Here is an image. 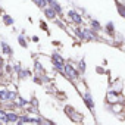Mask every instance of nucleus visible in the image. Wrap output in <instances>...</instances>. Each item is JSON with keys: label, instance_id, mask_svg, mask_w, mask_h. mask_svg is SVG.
Here are the masks:
<instances>
[{"label": "nucleus", "instance_id": "dca6fc26", "mask_svg": "<svg viewBox=\"0 0 125 125\" xmlns=\"http://www.w3.org/2000/svg\"><path fill=\"white\" fill-rule=\"evenodd\" d=\"M19 104H21V106H25V104H27V102H25L24 99H19Z\"/></svg>", "mask_w": 125, "mask_h": 125}, {"label": "nucleus", "instance_id": "2eb2a0df", "mask_svg": "<svg viewBox=\"0 0 125 125\" xmlns=\"http://www.w3.org/2000/svg\"><path fill=\"white\" fill-rule=\"evenodd\" d=\"M91 24H93V27H94V28H97V30L100 28V25H99V22H97V21H93Z\"/></svg>", "mask_w": 125, "mask_h": 125}, {"label": "nucleus", "instance_id": "39448f33", "mask_svg": "<svg viewBox=\"0 0 125 125\" xmlns=\"http://www.w3.org/2000/svg\"><path fill=\"white\" fill-rule=\"evenodd\" d=\"M18 119H19V116H18L16 113H8L6 122H18Z\"/></svg>", "mask_w": 125, "mask_h": 125}, {"label": "nucleus", "instance_id": "f03ea898", "mask_svg": "<svg viewBox=\"0 0 125 125\" xmlns=\"http://www.w3.org/2000/svg\"><path fill=\"white\" fill-rule=\"evenodd\" d=\"M63 69H65V72H66L68 77H71V78H75V77H77V72H75V69H74L71 65H65Z\"/></svg>", "mask_w": 125, "mask_h": 125}, {"label": "nucleus", "instance_id": "ddd939ff", "mask_svg": "<svg viewBox=\"0 0 125 125\" xmlns=\"http://www.w3.org/2000/svg\"><path fill=\"white\" fill-rule=\"evenodd\" d=\"M118 10H119V13H121L122 16H125V8H124V6L119 5V6H118Z\"/></svg>", "mask_w": 125, "mask_h": 125}, {"label": "nucleus", "instance_id": "423d86ee", "mask_svg": "<svg viewBox=\"0 0 125 125\" xmlns=\"http://www.w3.org/2000/svg\"><path fill=\"white\" fill-rule=\"evenodd\" d=\"M84 100H85L87 106H88L90 109H93V100H91V96H90L88 93H85V94H84Z\"/></svg>", "mask_w": 125, "mask_h": 125}, {"label": "nucleus", "instance_id": "f257e3e1", "mask_svg": "<svg viewBox=\"0 0 125 125\" xmlns=\"http://www.w3.org/2000/svg\"><path fill=\"white\" fill-rule=\"evenodd\" d=\"M53 65H54L57 69H62V68H63V59H62V56H59L57 53L53 54Z\"/></svg>", "mask_w": 125, "mask_h": 125}, {"label": "nucleus", "instance_id": "4468645a", "mask_svg": "<svg viewBox=\"0 0 125 125\" xmlns=\"http://www.w3.org/2000/svg\"><path fill=\"white\" fill-rule=\"evenodd\" d=\"M80 69H81V71H84V69H85V63H84V60H81V62H80Z\"/></svg>", "mask_w": 125, "mask_h": 125}, {"label": "nucleus", "instance_id": "9b49d317", "mask_svg": "<svg viewBox=\"0 0 125 125\" xmlns=\"http://www.w3.org/2000/svg\"><path fill=\"white\" fill-rule=\"evenodd\" d=\"M6 119H8V113L3 112V110H0V121H5L6 122Z\"/></svg>", "mask_w": 125, "mask_h": 125}, {"label": "nucleus", "instance_id": "1a4fd4ad", "mask_svg": "<svg viewBox=\"0 0 125 125\" xmlns=\"http://www.w3.org/2000/svg\"><path fill=\"white\" fill-rule=\"evenodd\" d=\"M34 2H35V5L40 6V8H44V6L47 5V0H34Z\"/></svg>", "mask_w": 125, "mask_h": 125}, {"label": "nucleus", "instance_id": "f8f14e48", "mask_svg": "<svg viewBox=\"0 0 125 125\" xmlns=\"http://www.w3.org/2000/svg\"><path fill=\"white\" fill-rule=\"evenodd\" d=\"M18 41H19V43L22 44V47H27V43H25V38H24L22 35H19V37H18Z\"/></svg>", "mask_w": 125, "mask_h": 125}, {"label": "nucleus", "instance_id": "f3484780", "mask_svg": "<svg viewBox=\"0 0 125 125\" xmlns=\"http://www.w3.org/2000/svg\"><path fill=\"white\" fill-rule=\"evenodd\" d=\"M28 75V72L27 71H24V72H21V77H27Z\"/></svg>", "mask_w": 125, "mask_h": 125}, {"label": "nucleus", "instance_id": "0eeeda50", "mask_svg": "<svg viewBox=\"0 0 125 125\" xmlns=\"http://www.w3.org/2000/svg\"><path fill=\"white\" fill-rule=\"evenodd\" d=\"M16 97V94L13 91H6V96H5V100H13Z\"/></svg>", "mask_w": 125, "mask_h": 125}, {"label": "nucleus", "instance_id": "9d476101", "mask_svg": "<svg viewBox=\"0 0 125 125\" xmlns=\"http://www.w3.org/2000/svg\"><path fill=\"white\" fill-rule=\"evenodd\" d=\"M2 47H3V53H12V50H10V47L6 44V43H2Z\"/></svg>", "mask_w": 125, "mask_h": 125}, {"label": "nucleus", "instance_id": "7ed1b4c3", "mask_svg": "<svg viewBox=\"0 0 125 125\" xmlns=\"http://www.w3.org/2000/svg\"><path fill=\"white\" fill-rule=\"evenodd\" d=\"M68 15H69V18H71V19H72V21H74L75 24H81V21H83V19H81V16H80V15H78L77 12L71 10V12H69Z\"/></svg>", "mask_w": 125, "mask_h": 125}, {"label": "nucleus", "instance_id": "20e7f679", "mask_svg": "<svg viewBox=\"0 0 125 125\" xmlns=\"http://www.w3.org/2000/svg\"><path fill=\"white\" fill-rule=\"evenodd\" d=\"M44 13H46V16H47V18H50V19H53V18L56 16V12H54V9H53V8L46 9V10H44Z\"/></svg>", "mask_w": 125, "mask_h": 125}, {"label": "nucleus", "instance_id": "6e6552de", "mask_svg": "<svg viewBox=\"0 0 125 125\" xmlns=\"http://www.w3.org/2000/svg\"><path fill=\"white\" fill-rule=\"evenodd\" d=\"M3 21H5V24H6V25H12V24H13V19H12L10 16H8V15H5V16H3Z\"/></svg>", "mask_w": 125, "mask_h": 125}]
</instances>
